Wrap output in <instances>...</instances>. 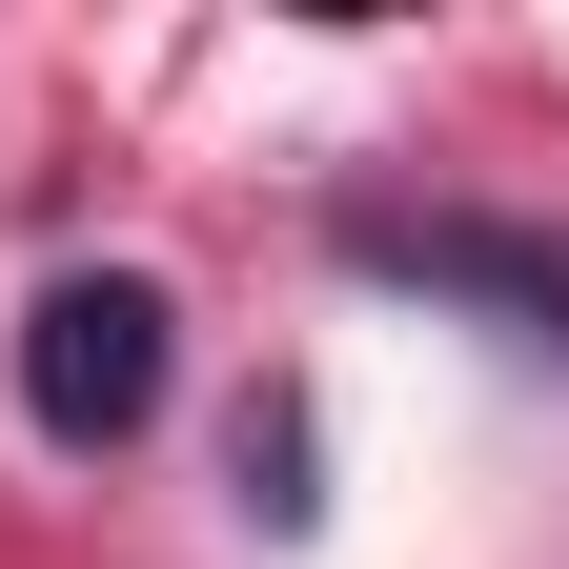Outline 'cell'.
<instances>
[{"label":"cell","mask_w":569,"mask_h":569,"mask_svg":"<svg viewBox=\"0 0 569 569\" xmlns=\"http://www.w3.org/2000/svg\"><path fill=\"white\" fill-rule=\"evenodd\" d=\"M21 407H41V448H122L163 407V284L142 264H61L21 306Z\"/></svg>","instance_id":"1"},{"label":"cell","mask_w":569,"mask_h":569,"mask_svg":"<svg viewBox=\"0 0 569 569\" xmlns=\"http://www.w3.org/2000/svg\"><path fill=\"white\" fill-rule=\"evenodd\" d=\"M387 284H468V306H509L549 367H569V244H509V224H367Z\"/></svg>","instance_id":"2"},{"label":"cell","mask_w":569,"mask_h":569,"mask_svg":"<svg viewBox=\"0 0 569 569\" xmlns=\"http://www.w3.org/2000/svg\"><path fill=\"white\" fill-rule=\"evenodd\" d=\"M244 509H264V529H306V427H284V407H244Z\"/></svg>","instance_id":"3"}]
</instances>
